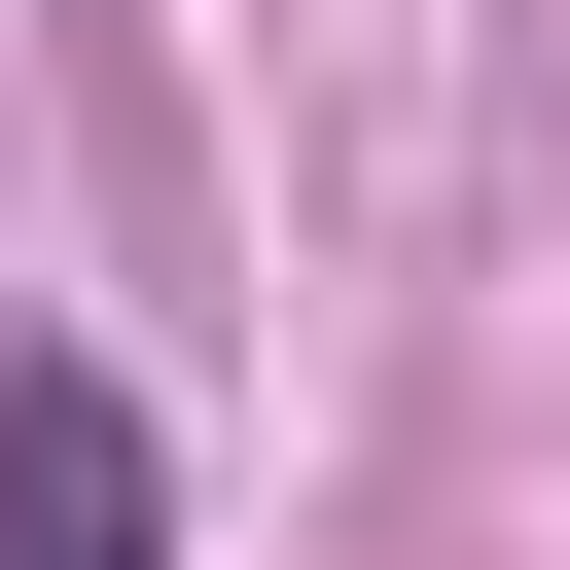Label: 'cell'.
<instances>
[{"mask_svg":"<svg viewBox=\"0 0 570 570\" xmlns=\"http://www.w3.org/2000/svg\"><path fill=\"white\" fill-rule=\"evenodd\" d=\"M0 570H178V463L107 356H0Z\"/></svg>","mask_w":570,"mask_h":570,"instance_id":"6da1fadb","label":"cell"}]
</instances>
